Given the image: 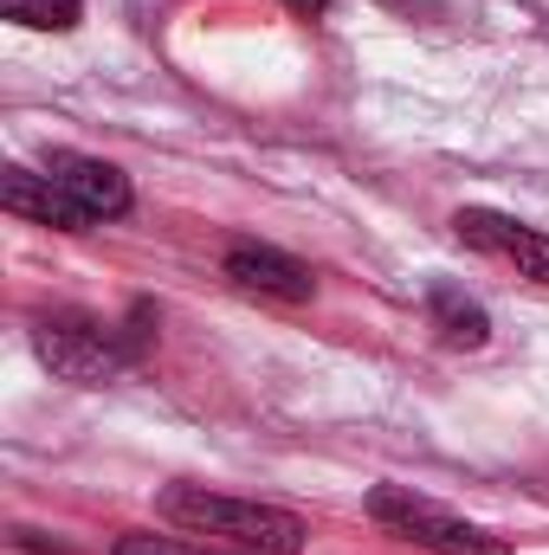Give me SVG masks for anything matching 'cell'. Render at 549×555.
I'll list each match as a JSON object with an SVG mask.
<instances>
[{
    "mask_svg": "<svg viewBox=\"0 0 549 555\" xmlns=\"http://www.w3.org/2000/svg\"><path fill=\"white\" fill-rule=\"evenodd\" d=\"M162 524L188 530V537H220L240 555H297L304 550V517L278 511V504H246V498H220V491H201V485H175L155 498Z\"/></svg>",
    "mask_w": 549,
    "mask_h": 555,
    "instance_id": "cell-1",
    "label": "cell"
},
{
    "mask_svg": "<svg viewBox=\"0 0 549 555\" xmlns=\"http://www.w3.org/2000/svg\"><path fill=\"white\" fill-rule=\"evenodd\" d=\"M33 349H39V362H46L59 382L104 388L142 343H124L111 323H91V317H46V323L33 330Z\"/></svg>",
    "mask_w": 549,
    "mask_h": 555,
    "instance_id": "cell-2",
    "label": "cell"
},
{
    "mask_svg": "<svg viewBox=\"0 0 549 555\" xmlns=\"http://www.w3.org/2000/svg\"><path fill=\"white\" fill-rule=\"evenodd\" d=\"M369 517L388 524L395 537L420 543V550H433V555H511L491 530H478V524H465V517H452V511L413 498L408 485H375V491H369Z\"/></svg>",
    "mask_w": 549,
    "mask_h": 555,
    "instance_id": "cell-3",
    "label": "cell"
},
{
    "mask_svg": "<svg viewBox=\"0 0 549 555\" xmlns=\"http://www.w3.org/2000/svg\"><path fill=\"white\" fill-rule=\"evenodd\" d=\"M452 233H459L465 246H478V253L518 266V278L549 284V233H537V227H524V220H511V214H491V207H459V214H452Z\"/></svg>",
    "mask_w": 549,
    "mask_h": 555,
    "instance_id": "cell-4",
    "label": "cell"
},
{
    "mask_svg": "<svg viewBox=\"0 0 549 555\" xmlns=\"http://www.w3.org/2000/svg\"><path fill=\"white\" fill-rule=\"evenodd\" d=\"M46 175L91 214V227L98 220H124L130 214V175L117 168V162H104V155H78V149H52L46 155Z\"/></svg>",
    "mask_w": 549,
    "mask_h": 555,
    "instance_id": "cell-5",
    "label": "cell"
},
{
    "mask_svg": "<svg viewBox=\"0 0 549 555\" xmlns=\"http://www.w3.org/2000/svg\"><path fill=\"white\" fill-rule=\"evenodd\" d=\"M0 207L7 214H20V220H39V227H59V233H85L91 227V214L39 168H7V181H0Z\"/></svg>",
    "mask_w": 549,
    "mask_h": 555,
    "instance_id": "cell-6",
    "label": "cell"
},
{
    "mask_svg": "<svg viewBox=\"0 0 549 555\" xmlns=\"http://www.w3.org/2000/svg\"><path fill=\"white\" fill-rule=\"evenodd\" d=\"M227 278L253 297H278V304H304L317 291V272L297 266L291 253H272V246H233L227 253Z\"/></svg>",
    "mask_w": 549,
    "mask_h": 555,
    "instance_id": "cell-7",
    "label": "cell"
},
{
    "mask_svg": "<svg viewBox=\"0 0 549 555\" xmlns=\"http://www.w3.org/2000/svg\"><path fill=\"white\" fill-rule=\"evenodd\" d=\"M426 317H433V330H439L446 343H459V349H478V343L491 336V317H485L465 291H452V284H433V291H426Z\"/></svg>",
    "mask_w": 549,
    "mask_h": 555,
    "instance_id": "cell-8",
    "label": "cell"
},
{
    "mask_svg": "<svg viewBox=\"0 0 549 555\" xmlns=\"http://www.w3.org/2000/svg\"><path fill=\"white\" fill-rule=\"evenodd\" d=\"M0 13H7L13 26H33V33H72V26L85 20L78 0H0Z\"/></svg>",
    "mask_w": 549,
    "mask_h": 555,
    "instance_id": "cell-9",
    "label": "cell"
},
{
    "mask_svg": "<svg viewBox=\"0 0 549 555\" xmlns=\"http://www.w3.org/2000/svg\"><path fill=\"white\" fill-rule=\"evenodd\" d=\"M117 555H207V550L175 543V537H124V543H117Z\"/></svg>",
    "mask_w": 549,
    "mask_h": 555,
    "instance_id": "cell-10",
    "label": "cell"
},
{
    "mask_svg": "<svg viewBox=\"0 0 549 555\" xmlns=\"http://www.w3.org/2000/svg\"><path fill=\"white\" fill-rule=\"evenodd\" d=\"M284 7H291V13H304V20H317V13H330L336 0H284Z\"/></svg>",
    "mask_w": 549,
    "mask_h": 555,
    "instance_id": "cell-11",
    "label": "cell"
}]
</instances>
